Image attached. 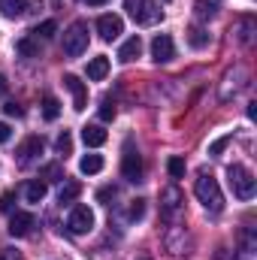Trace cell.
<instances>
[{
  "mask_svg": "<svg viewBox=\"0 0 257 260\" xmlns=\"http://www.w3.org/2000/svg\"><path fill=\"white\" fill-rule=\"evenodd\" d=\"M194 194H197V200H200L209 212H221V209H224V194H221V188H218V182H215L212 173H200V176H197Z\"/></svg>",
  "mask_w": 257,
  "mask_h": 260,
  "instance_id": "obj_1",
  "label": "cell"
},
{
  "mask_svg": "<svg viewBox=\"0 0 257 260\" xmlns=\"http://www.w3.org/2000/svg\"><path fill=\"white\" fill-rule=\"evenodd\" d=\"M227 179H230V188H233V194L239 197V200H251V197H254L257 179H254V173H251L248 167L233 164V167L227 170Z\"/></svg>",
  "mask_w": 257,
  "mask_h": 260,
  "instance_id": "obj_2",
  "label": "cell"
},
{
  "mask_svg": "<svg viewBox=\"0 0 257 260\" xmlns=\"http://www.w3.org/2000/svg\"><path fill=\"white\" fill-rule=\"evenodd\" d=\"M124 9L136 24H154L164 18V9L157 0H124Z\"/></svg>",
  "mask_w": 257,
  "mask_h": 260,
  "instance_id": "obj_3",
  "label": "cell"
},
{
  "mask_svg": "<svg viewBox=\"0 0 257 260\" xmlns=\"http://www.w3.org/2000/svg\"><path fill=\"white\" fill-rule=\"evenodd\" d=\"M88 49V24L85 21H73L64 34V55L67 58H79Z\"/></svg>",
  "mask_w": 257,
  "mask_h": 260,
  "instance_id": "obj_4",
  "label": "cell"
},
{
  "mask_svg": "<svg viewBox=\"0 0 257 260\" xmlns=\"http://www.w3.org/2000/svg\"><path fill=\"white\" fill-rule=\"evenodd\" d=\"M91 227H94L91 209H88V206H73V212L67 215V230H70L73 236H82V233H88Z\"/></svg>",
  "mask_w": 257,
  "mask_h": 260,
  "instance_id": "obj_5",
  "label": "cell"
},
{
  "mask_svg": "<svg viewBox=\"0 0 257 260\" xmlns=\"http://www.w3.org/2000/svg\"><path fill=\"white\" fill-rule=\"evenodd\" d=\"M121 173L127 182H139L142 179V157L133 145H124V154H121Z\"/></svg>",
  "mask_w": 257,
  "mask_h": 260,
  "instance_id": "obj_6",
  "label": "cell"
},
{
  "mask_svg": "<svg viewBox=\"0 0 257 260\" xmlns=\"http://www.w3.org/2000/svg\"><path fill=\"white\" fill-rule=\"evenodd\" d=\"M151 58H154L157 64H167V61L176 58V46H173V37H170V34H157V37L151 40Z\"/></svg>",
  "mask_w": 257,
  "mask_h": 260,
  "instance_id": "obj_7",
  "label": "cell"
},
{
  "mask_svg": "<svg viewBox=\"0 0 257 260\" xmlns=\"http://www.w3.org/2000/svg\"><path fill=\"white\" fill-rule=\"evenodd\" d=\"M43 148H46V142H43V136H27L18 148H15V154H18V164H34L40 154H43Z\"/></svg>",
  "mask_w": 257,
  "mask_h": 260,
  "instance_id": "obj_8",
  "label": "cell"
},
{
  "mask_svg": "<svg viewBox=\"0 0 257 260\" xmlns=\"http://www.w3.org/2000/svg\"><path fill=\"white\" fill-rule=\"evenodd\" d=\"M64 85H67V91L73 94V109H76V112H82V109L88 106V88H85V82H82L79 76L67 73V76H64Z\"/></svg>",
  "mask_w": 257,
  "mask_h": 260,
  "instance_id": "obj_9",
  "label": "cell"
},
{
  "mask_svg": "<svg viewBox=\"0 0 257 260\" xmlns=\"http://www.w3.org/2000/svg\"><path fill=\"white\" fill-rule=\"evenodd\" d=\"M121 30H124V21H121L118 15H100V18H97V34H100V40L112 43V40L121 37Z\"/></svg>",
  "mask_w": 257,
  "mask_h": 260,
  "instance_id": "obj_10",
  "label": "cell"
},
{
  "mask_svg": "<svg viewBox=\"0 0 257 260\" xmlns=\"http://www.w3.org/2000/svg\"><path fill=\"white\" fill-rule=\"evenodd\" d=\"M182 203H185V197H182V191L173 185V188H167L164 194H160V209H164V215L173 221L179 212H182Z\"/></svg>",
  "mask_w": 257,
  "mask_h": 260,
  "instance_id": "obj_11",
  "label": "cell"
},
{
  "mask_svg": "<svg viewBox=\"0 0 257 260\" xmlns=\"http://www.w3.org/2000/svg\"><path fill=\"white\" fill-rule=\"evenodd\" d=\"M34 227H37V218H34L30 212H15V215L9 218V233H12V236H30Z\"/></svg>",
  "mask_w": 257,
  "mask_h": 260,
  "instance_id": "obj_12",
  "label": "cell"
},
{
  "mask_svg": "<svg viewBox=\"0 0 257 260\" xmlns=\"http://www.w3.org/2000/svg\"><path fill=\"white\" fill-rule=\"evenodd\" d=\"M30 9H37V0H0V12L6 18H21Z\"/></svg>",
  "mask_w": 257,
  "mask_h": 260,
  "instance_id": "obj_13",
  "label": "cell"
},
{
  "mask_svg": "<svg viewBox=\"0 0 257 260\" xmlns=\"http://www.w3.org/2000/svg\"><path fill=\"white\" fill-rule=\"evenodd\" d=\"M139 52H142V40H139V37H130L127 43L118 49V61H121V64H130V61L139 58Z\"/></svg>",
  "mask_w": 257,
  "mask_h": 260,
  "instance_id": "obj_14",
  "label": "cell"
},
{
  "mask_svg": "<svg viewBox=\"0 0 257 260\" xmlns=\"http://www.w3.org/2000/svg\"><path fill=\"white\" fill-rule=\"evenodd\" d=\"M82 139H85V145L100 148L106 142V130L100 127V124H88V127H82Z\"/></svg>",
  "mask_w": 257,
  "mask_h": 260,
  "instance_id": "obj_15",
  "label": "cell"
},
{
  "mask_svg": "<svg viewBox=\"0 0 257 260\" xmlns=\"http://www.w3.org/2000/svg\"><path fill=\"white\" fill-rule=\"evenodd\" d=\"M221 3L224 0H194V12H197V18H215Z\"/></svg>",
  "mask_w": 257,
  "mask_h": 260,
  "instance_id": "obj_16",
  "label": "cell"
},
{
  "mask_svg": "<svg viewBox=\"0 0 257 260\" xmlns=\"http://www.w3.org/2000/svg\"><path fill=\"white\" fill-rule=\"evenodd\" d=\"M106 73H109V58H91L88 61V79H94V82H100V79H106Z\"/></svg>",
  "mask_w": 257,
  "mask_h": 260,
  "instance_id": "obj_17",
  "label": "cell"
},
{
  "mask_svg": "<svg viewBox=\"0 0 257 260\" xmlns=\"http://www.w3.org/2000/svg\"><path fill=\"white\" fill-rule=\"evenodd\" d=\"M46 191H49V185L40 182V179H34V182L24 185V197H27V203H40V200L46 197Z\"/></svg>",
  "mask_w": 257,
  "mask_h": 260,
  "instance_id": "obj_18",
  "label": "cell"
},
{
  "mask_svg": "<svg viewBox=\"0 0 257 260\" xmlns=\"http://www.w3.org/2000/svg\"><path fill=\"white\" fill-rule=\"evenodd\" d=\"M79 170H82L85 176H94V173L103 170V157H100V154H85V157L79 160Z\"/></svg>",
  "mask_w": 257,
  "mask_h": 260,
  "instance_id": "obj_19",
  "label": "cell"
},
{
  "mask_svg": "<svg viewBox=\"0 0 257 260\" xmlns=\"http://www.w3.org/2000/svg\"><path fill=\"white\" fill-rule=\"evenodd\" d=\"M15 52L24 55V58H40V43H34L30 37H24V40L15 43Z\"/></svg>",
  "mask_w": 257,
  "mask_h": 260,
  "instance_id": "obj_20",
  "label": "cell"
},
{
  "mask_svg": "<svg viewBox=\"0 0 257 260\" xmlns=\"http://www.w3.org/2000/svg\"><path fill=\"white\" fill-rule=\"evenodd\" d=\"M251 30H254V21H251V18H242V21L233 27V34H236L239 43H251Z\"/></svg>",
  "mask_w": 257,
  "mask_h": 260,
  "instance_id": "obj_21",
  "label": "cell"
},
{
  "mask_svg": "<svg viewBox=\"0 0 257 260\" xmlns=\"http://www.w3.org/2000/svg\"><path fill=\"white\" fill-rule=\"evenodd\" d=\"M43 115H46V121H55L58 115H61V103L49 94V97H43Z\"/></svg>",
  "mask_w": 257,
  "mask_h": 260,
  "instance_id": "obj_22",
  "label": "cell"
},
{
  "mask_svg": "<svg viewBox=\"0 0 257 260\" xmlns=\"http://www.w3.org/2000/svg\"><path fill=\"white\" fill-rule=\"evenodd\" d=\"M79 194H82V185H79V182H64V188H61V194H58V203H73Z\"/></svg>",
  "mask_w": 257,
  "mask_h": 260,
  "instance_id": "obj_23",
  "label": "cell"
},
{
  "mask_svg": "<svg viewBox=\"0 0 257 260\" xmlns=\"http://www.w3.org/2000/svg\"><path fill=\"white\" fill-rule=\"evenodd\" d=\"M188 43H191L194 49H203V46H209V34H206L203 27H197V24H194L191 30H188Z\"/></svg>",
  "mask_w": 257,
  "mask_h": 260,
  "instance_id": "obj_24",
  "label": "cell"
},
{
  "mask_svg": "<svg viewBox=\"0 0 257 260\" xmlns=\"http://www.w3.org/2000/svg\"><path fill=\"white\" fill-rule=\"evenodd\" d=\"M55 34H58V24H55V21H43V24L34 27V37H37V40H52Z\"/></svg>",
  "mask_w": 257,
  "mask_h": 260,
  "instance_id": "obj_25",
  "label": "cell"
},
{
  "mask_svg": "<svg viewBox=\"0 0 257 260\" xmlns=\"http://www.w3.org/2000/svg\"><path fill=\"white\" fill-rule=\"evenodd\" d=\"M167 170H170L173 179H185V170H188V167H185L182 157H170V160H167Z\"/></svg>",
  "mask_w": 257,
  "mask_h": 260,
  "instance_id": "obj_26",
  "label": "cell"
},
{
  "mask_svg": "<svg viewBox=\"0 0 257 260\" xmlns=\"http://www.w3.org/2000/svg\"><path fill=\"white\" fill-rule=\"evenodd\" d=\"M142 215H145V200H133V203H130V209H127V218H130V221H139Z\"/></svg>",
  "mask_w": 257,
  "mask_h": 260,
  "instance_id": "obj_27",
  "label": "cell"
},
{
  "mask_svg": "<svg viewBox=\"0 0 257 260\" xmlns=\"http://www.w3.org/2000/svg\"><path fill=\"white\" fill-rule=\"evenodd\" d=\"M230 139H233L230 133H227V136H221V139H215V142L209 145V154H212V157H218V154H221V151H224V148L230 145Z\"/></svg>",
  "mask_w": 257,
  "mask_h": 260,
  "instance_id": "obj_28",
  "label": "cell"
},
{
  "mask_svg": "<svg viewBox=\"0 0 257 260\" xmlns=\"http://www.w3.org/2000/svg\"><path fill=\"white\" fill-rule=\"evenodd\" d=\"M43 176H46V182H61V179H64V170H61L58 164H49V167L43 170Z\"/></svg>",
  "mask_w": 257,
  "mask_h": 260,
  "instance_id": "obj_29",
  "label": "cell"
},
{
  "mask_svg": "<svg viewBox=\"0 0 257 260\" xmlns=\"http://www.w3.org/2000/svg\"><path fill=\"white\" fill-rule=\"evenodd\" d=\"M115 112H118V109H115V103H112V100H103V103H100V118H103V121H112V118H115Z\"/></svg>",
  "mask_w": 257,
  "mask_h": 260,
  "instance_id": "obj_30",
  "label": "cell"
},
{
  "mask_svg": "<svg viewBox=\"0 0 257 260\" xmlns=\"http://www.w3.org/2000/svg\"><path fill=\"white\" fill-rule=\"evenodd\" d=\"M55 148H58V154H70V148H73V139H70V133H61L58 136V142H55Z\"/></svg>",
  "mask_w": 257,
  "mask_h": 260,
  "instance_id": "obj_31",
  "label": "cell"
},
{
  "mask_svg": "<svg viewBox=\"0 0 257 260\" xmlns=\"http://www.w3.org/2000/svg\"><path fill=\"white\" fill-rule=\"evenodd\" d=\"M3 112H6V115H12V118H21V115H24V109H21L18 103H6V106H3Z\"/></svg>",
  "mask_w": 257,
  "mask_h": 260,
  "instance_id": "obj_32",
  "label": "cell"
},
{
  "mask_svg": "<svg viewBox=\"0 0 257 260\" xmlns=\"http://www.w3.org/2000/svg\"><path fill=\"white\" fill-rule=\"evenodd\" d=\"M0 260H24L15 248H0Z\"/></svg>",
  "mask_w": 257,
  "mask_h": 260,
  "instance_id": "obj_33",
  "label": "cell"
},
{
  "mask_svg": "<svg viewBox=\"0 0 257 260\" xmlns=\"http://www.w3.org/2000/svg\"><path fill=\"white\" fill-rule=\"evenodd\" d=\"M12 200H15L12 194H3V197H0V212H9V209H12Z\"/></svg>",
  "mask_w": 257,
  "mask_h": 260,
  "instance_id": "obj_34",
  "label": "cell"
},
{
  "mask_svg": "<svg viewBox=\"0 0 257 260\" xmlns=\"http://www.w3.org/2000/svg\"><path fill=\"white\" fill-rule=\"evenodd\" d=\"M9 136H12L9 124H3V121H0V142H9Z\"/></svg>",
  "mask_w": 257,
  "mask_h": 260,
  "instance_id": "obj_35",
  "label": "cell"
},
{
  "mask_svg": "<svg viewBox=\"0 0 257 260\" xmlns=\"http://www.w3.org/2000/svg\"><path fill=\"white\" fill-rule=\"evenodd\" d=\"M97 197H100V200H109V197H115V188H103Z\"/></svg>",
  "mask_w": 257,
  "mask_h": 260,
  "instance_id": "obj_36",
  "label": "cell"
},
{
  "mask_svg": "<svg viewBox=\"0 0 257 260\" xmlns=\"http://www.w3.org/2000/svg\"><path fill=\"white\" fill-rule=\"evenodd\" d=\"M6 88H9V85H6V76H0V97L6 94Z\"/></svg>",
  "mask_w": 257,
  "mask_h": 260,
  "instance_id": "obj_37",
  "label": "cell"
},
{
  "mask_svg": "<svg viewBox=\"0 0 257 260\" xmlns=\"http://www.w3.org/2000/svg\"><path fill=\"white\" fill-rule=\"evenodd\" d=\"M88 6H103V3H109V0H85Z\"/></svg>",
  "mask_w": 257,
  "mask_h": 260,
  "instance_id": "obj_38",
  "label": "cell"
}]
</instances>
